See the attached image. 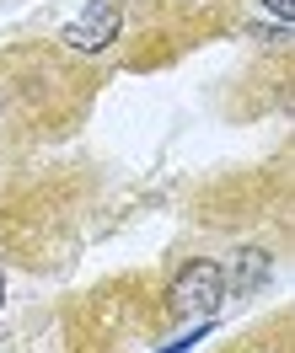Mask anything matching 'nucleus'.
Instances as JSON below:
<instances>
[{
	"instance_id": "nucleus-2",
	"label": "nucleus",
	"mask_w": 295,
	"mask_h": 353,
	"mask_svg": "<svg viewBox=\"0 0 295 353\" xmlns=\"http://www.w3.org/2000/svg\"><path fill=\"white\" fill-rule=\"evenodd\" d=\"M118 6L113 0H91L86 6V17H75V22L65 27V43L70 48H81V54H97V48H108L118 38Z\"/></svg>"
},
{
	"instance_id": "nucleus-1",
	"label": "nucleus",
	"mask_w": 295,
	"mask_h": 353,
	"mask_svg": "<svg viewBox=\"0 0 295 353\" xmlns=\"http://www.w3.org/2000/svg\"><path fill=\"white\" fill-rule=\"evenodd\" d=\"M172 294H178V310H188V316H199V321H209L215 310H220V300H226V273L215 263H188L178 273V284H172Z\"/></svg>"
},
{
	"instance_id": "nucleus-3",
	"label": "nucleus",
	"mask_w": 295,
	"mask_h": 353,
	"mask_svg": "<svg viewBox=\"0 0 295 353\" xmlns=\"http://www.w3.org/2000/svg\"><path fill=\"white\" fill-rule=\"evenodd\" d=\"M263 6H269L274 17H295V0H263Z\"/></svg>"
},
{
	"instance_id": "nucleus-4",
	"label": "nucleus",
	"mask_w": 295,
	"mask_h": 353,
	"mask_svg": "<svg viewBox=\"0 0 295 353\" xmlns=\"http://www.w3.org/2000/svg\"><path fill=\"white\" fill-rule=\"evenodd\" d=\"M0 294H6V279H0Z\"/></svg>"
}]
</instances>
